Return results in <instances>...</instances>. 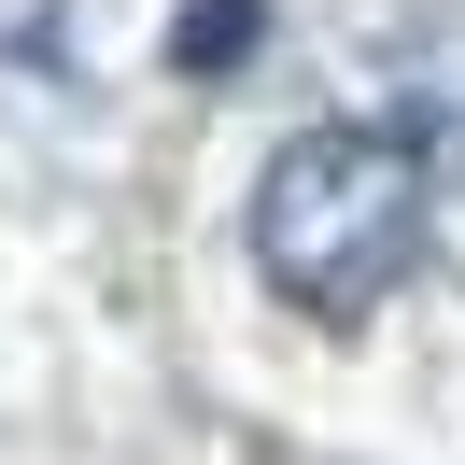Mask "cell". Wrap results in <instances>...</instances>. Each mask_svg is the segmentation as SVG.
Listing matches in <instances>:
<instances>
[{
	"mask_svg": "<svg viewBox=\"0 0 465 465\" xmlns=\"http://www.w3.org/2000/svg\"><path fill=\"white\" fill-rule=\"evenodd\" d=\"M423 240H437L423 127H367V114L296 127V142L268 155V183H254V268H268V296L311 311V324H367L381 296L423 268Z\"/></svg>",
	"mask_w": 465,
	"mask_h": 465,
	"instance_id": "obj_1",
	"label": "cell"
},
{
	"mask_svg": "<svg viewBox=\"0 0 465 465\" xmlns=\"http://www.w3.org/2000/svg\"><path fill=\"white\" fill-rule=\"evenodd\" d=\"M254 29H268V0H198V15H183V71L226 85V71L254 57Z\"/></svg>",
	"mask_w": 465,
	"mask_h": 465,
	"instance_id": "obj_2",
	"label": "cell"
}]
</instances>
